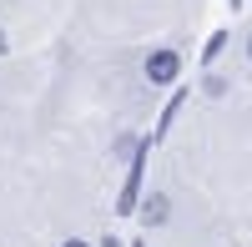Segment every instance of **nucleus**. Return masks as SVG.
<instances>
[{"label": "nucleus", "mask_w": 252, "mask_h": 247, "mask_svg": "<svg viewBox=\"0 0 252 247\" xmlns=\"http://www.w3.org/2000/svg\"><path fill=\"white\" fill-rule=\"evenodd\" d=\"M146 161H152V141H141L131 152V167H126V187L116 192V212H136L141 207V177H146Z\"/></svg>", "instance_id": "nucleus-1"}, {"label": "nucleus", "mask_w": 252, "mask_h": 247, "mask_svg": "<svg viewBox=\"0 0 252 247\" xmlns=\"http://www.w3.org/2000/svg\"><path fill=\"white\" fill-rule=\"evenodd\" d=\"M177 71H182V56H177L172 46H161V51L146 56V81H152V86H172Z\"/></svg>", "instance_id": "nucleus-2"}, {"label": "nucleus", "mask_w": 252, "mask_h": 247, "mask_svg": "<svg viewBox=\"0 0 252 247\" xmlns=\"http://www.w3.org/2000/svg\"><path fill=\"white\" fill-rule=\"evenodd\" d=\"M141 222H146V227H161V222H166V212H172V202H166V192H152V197H141Z\"/></svg>", "instance_id": "nucleus-3"}, {"label": "nucleus", "mask_w": 252, "mask_h": 247, "mask_svg": "<svg viewBox=\"0 0 252 247\" xmlns=\"http://www.w3.org/2000/svg\"><path fill=\"white\" fill-rule=\"evenodd\" d=\"M222 46H227V31H212V40L202 46V61H217V56H222Z\"/></svg>", "instance_id": "nucleus-4"}, {"label": "nucleus", "mask_w": 252, "mask_h": 247, "mask_svg": "<svg viewBox=\"0 0 252 247\" xmlns=\"http://www.w3.org/2000/svg\"><path fill=\"white\" fill-rule=\"evenodd\" d=\"M61 247H86V242H81V237H71V242H61Z\"/></svg>", "instance_id": "nucleus-5"}, {"label": "nucleus", "mask_w": 252, "mask_h": 247, "mask_svg": "<svg viewBox=\"0 0 252 247\" xmlns=\"http://www.w3.org/2000/svg\"><path fill=\"white\" fill-rule=\"evenodd\" d=\"M101 247H126V242H116V237H106V242H101Z\"/></svg>", "instance_id": "nucleus-6"}, {"label": "nucleus", "mask_w": 252, "mask_h": 247, "mask_svg": "<svg viewBox=\"0 0 252 247\" xmlns=\"http://www.w3.org/2000/svg\"><path fill=\"white\" fill-rule=\"evenodd\" d=\"M5 51H10V46H5V31H0V56H5Z\"/></svg>", "instance_id": "nucleus-7"}, {"label": "nucleus", "mask_w": 252, "mask_h": 247, "mask_svg": "<svg viewBox=\"0 0 252 247\" xmlns=\"http://www.w3.org/2000/svg\"><path fill=\"white\" fill-rule=\"evenodd\" d=\"M247 56H252V35H247Z\"/></svg>", "instance_id": "nucleus-8"}, {"label": "nucleus", "mask_w": 252, "mask_h": 247, "mask_svg": "<svg viewBox=\"0 0 252 247\" xmlns=\"http://www.w3.org/2000/svg\"><path fill=\"white\" fill-rule=\"evenodd\" d=\"M126 247H141V242H126Z\"/></svg>", "instance_id": "nucleus-9"}, {"label": "nucleus", "mask_w": 252, "mask_h": 247, "mask_svg": "<svg viewBox=\"0 0 252 247\" xmlns=\"http://www.w3.org/2000/svg\"><path fill=\"white\" fill-rule=\"evenodd\" d=\"M232 5H242V0H232Z\"/></svg>", "instance_id": "nucleus-10"}]
</instances>
